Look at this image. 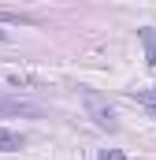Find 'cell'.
<instances>
[{
	"instance_id": "cell-7",
	"label": "cell",
	"mask_w": 156,
	"mask_h": 160,
	"mask_svg": "<svg viewBox=\"0 0 156 160\" xmlns=\"http://www.w3.org/2000/svg\"><path fill=\"white\" fill-rule=\"evenodd\" d=\"M130 101H141V104H156V89H138V93H130Z\"/></svg>"
},
{
	"instance_id": "cell-8",
	"label": "cell",
	"mask_w": 156,
	"mask_h": 160,
	"mask_svg": "<svg viewBox=\"0 0 156 160\" xmlns=\"http://www.w3.org/2000/svg\"><path fill=\"white\" fill-rule=\"evenodd\" d=\"M100 160H126V157H123L119 149H104V153H100Z\"/></svg>"
},
{
	"instance_id": "cell-5",
	"label": "cell",
	"mask_w": 156,
	"mask_h": 160,
	"mask_svg": "<svg viewBox=\"0 0 156 160\" xmlns=\"http://www.w3.org/2000/svg\"><path fill=\"white\" fill-rule=\"evenodd\" d=\"M0 22H19V26H37V15H30V11H15V8H0Z\"/></svg>"
},
{
	"instance_id": "cell-4",
	"label": "cell",
	"mask_w": 156,
	"mask_h": 160,
	"mask_svg": "<svg viewBox=\"0 0 156 160\" xmlns=\"http://www.w3.org/2000/svg\"><path fill=\"white\" fill-rule=\"evenodd\" d=\"M26 145V134H19V130H7V127H0V153H19Z\"/></svg>"
},
{
	"instance_id": "cell-9",
	"label": "cell",
	"mask_w": 156,
	"mask_h": 160,
	"mask_svg": "<svg viewBox=\"0 0 156 160\" xmlns=\"http://www.w3.org/2000/svg\"><path fill=\"white\" fill-rule=\"evenodd\" d=\"M153 119H156V112H153Z\"/></svg>"
},
{
	"instance_id": "cell-1",
	"label": "cell",
	"mask_w": 156,
	"mask_h": 160,
	"mask_svg": "<svg viewBox=\"0 0 156 160\" xmlns=\"http://www.w3.org/2000/svg\"><path fill=\"white\" fill-rule=\"evenodd\" d=\"M0 82H4V86H11V89H45V86H48V78L30 75V71H4Z\"/></svg>"
},
{
	"instance_id": "cell-2",
	"label": "cell",
	"mask_w": 156,
	"mask_h": 160,
	"mask_svg": "<svg viewBox=\"0 0 156 160\" xmlns=\"http://www.w3.org/2000/svg\"><path fill=\"white\" fill-rule=\"evenodd\" d=\"M0 116H41V104L22 101V97H0Z\"/></svg>"
},
{
	"instance_id": "cell-6",
	"label": "cell",
	"mask_w": 156,
	"mask_h": 160,
	"mask_svg": "<svg viewBox=\"0 0 156 160\" xmlns=\"http://www.w3.org/2000/svg\"><path fill=\"white\" fill-rule=\"evenodd\" d=\"M141 41H145V60L156 67V30H141Z\"/></svg>"
},
{
	"instance_id": "cell-3",
	"label": "cell",
	"mask_w": 156,
	"mask_h": 160,
	"mask_svg": "<svg viewBox=\"0 0 156 160\" xmlns=\"http://www.w3.org/2000/svg\"><path fill=\"white\" fill-rule=\"evenodd\" d=\"M85 101H89V112H93V119H97V127H104V130H115V112L108 108V104H100V97L97 93H85Z\"/></svg>"
}]
</instances>
